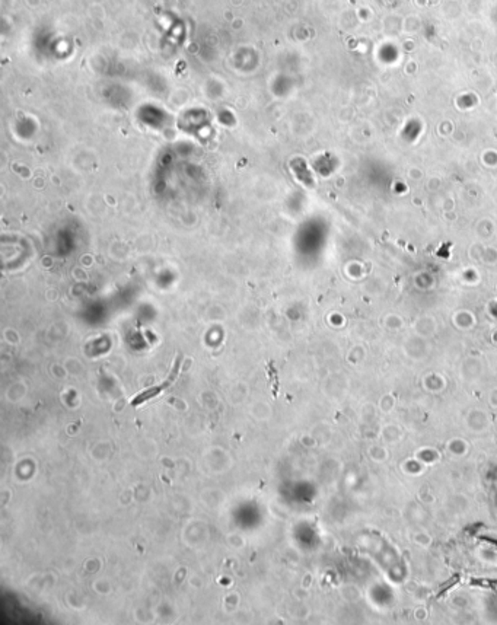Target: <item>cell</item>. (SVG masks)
Here are the masks:
<instances>
[{
	"label": "cell",
	"instance_id": "obj_1",
	"mask_svg": "<svg viewBox=\"0 0 497 625\" xmlns=\"http://www.w3.org/2000/svg\"><path fill=\"white\" fill-rule=\"evenodd\" d=\"M180 366H181V356L176 357L175 360V363L172 366V370H171V374L168 375V378L165 379L162 383L157 385V387H152L149 389H145L143 392H140L136 398L132 401V405L133 407H139L140 404H143L146 401H149L150 398H155L157 395H159L162 391L165 389H168L171 385L176 380V378H178V374H180Z\"/></svg>",
	"mask_w": 497,
	"mask_h": 625
}]
</instances>
